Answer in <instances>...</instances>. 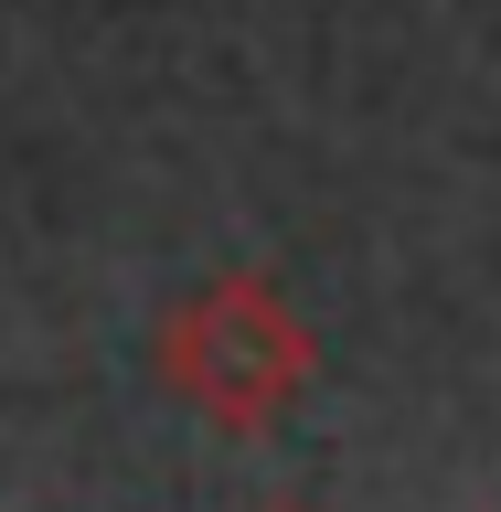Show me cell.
<instances>
[{"label": "cell", "mask_w": 501, "mask_h": 512, "mask_svg": "<svg viewBox=\"0 0 501 512\" xmlns=\"http://www.w3.org/2000/svg\"><path fill=\"white\" fill-rule=\"evenodd\" d=\"M171 374H182L224 427H256V416H278L288 384L310 374V342H299V320L256 278H224V288H203V299L171 320Z\"/></svg>", "instance_id": "6da1fadb"}]
</instances>
